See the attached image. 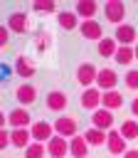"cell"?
<instances>
[{
	"mask_svg": "<svg viewBox=\"0 0 138 158\" xmlns=\"http://www.w3.org/2000/svg\"><path fill=\"white\" fill-rule=\"evenodd\" d=\"M136 27L133 25H118L116 27V32H113V40L118 42V47H136Z\"/></svg>",
	"mask_w": 138,
	"mask_h": 158,
	"instance_id": "7a4b0ae2",
	"label": "cell"
},
{
	"mask_svg": "<svg viewBox=\"0 0 138 158\" xmlns=\"http://www.w3.org/2000/svg\"><path fill=\"white\" fill-rule=\"evenodd\" d=\"M84 138H86V143L89 146H101V143H106V138H108V133L106 131H101V128H89L86 133H84Z\"/></svg>",
	"mask_w": 138,
	"mask_h": 158,
	"instance_id": "7402d4cb",
	"label": "cell"
},
{
	"mask_svg": "<svg viewBox=\"0 0 138 158\" xmlns=\"http://www.w3.org/2000/svg\"><path fill=\"white\" fill-rule=\"evenodd\" d=\"M44 146H47V156H49V158H64V156L69 153L67 138H62V136H57V133H54Z\"/></svg>",
	"mask_w": 138,
	"mask_h": 158,
	"instance_id": "52a82bcc",
	"label": "cell"
},
{
	"mask_svg": "<svg viewBox=\"0 0 138 158\" xmlns=\"http://www.w3.org/2000/svg\"><path fill=\"white\" fill-rule=\"evenodd\" d=\"M15 74H17V77H22V79L34 77V64H32V59H30V57H25V54L15 57Z\"/></svg>",
	"mask_w": 138,
	"mask_h": 158,
	"instance_id": "4fadbf2b",
	"label": "cell"
},
{
	"mask_svg": "<svg viewBox=\"0 0 138 158\" xmlns=\"http://www.w3.org/2000/svg\"><path fill=\"white\" fill-rule=\"evenodd\" d=\"M67 104H69V99L64 91H49L47 94V109L49 111H64Z\"/></svg>",
	"mask_w": 138,
	"mask_h": 158,
	"instance_id": "9a60e30c",
	"label": "cell"
},
{
	"mask_svg": "<svg viewBox=\"0 0 138 158\" xmlns=\"http://www.w3.org/2000/svg\"><path fill=\"white\" fill-rule=\"evenodd\" d=\"M30 133H32V141L34 143H47L52 136H54V126L47 123V121H34L30 126Z\"/></svg>",
	"mask_w": 138,
	"mask_h": 158,
	"instance_id": "5b68a950",
	"label": "cell"
},
{
	"mask_svg": "<svg viewBox=\"0 0 138 158\" xmlns=\"http://www.w3.org/2000/svg\"><path fill=\"white\" fill-rule=\"evenodd\" d=\"M10 42V30H7V25H0V47H5Z\"/></svg>",
	"mask_w": 138,
	"mask_h": 158,
	"instance_id": "4dcf8cb0",
	"label": "cell"
},
{
	"mask_svg": "<svg viewBox=\"0 0 138 158\" xmlns=\"http://www.w3.org/2000/svg\"><path fill=\"white\" fill-rule=\"evenodd\" d=\"M10 141H12L15 148H27L32 143V133H30V128H12L10 131Z\"/></svg>",
	"mask_w": 138,
	"mask_h": 158,
	"instance_id": "2e32d148",
	"label": "cell"
},
{
	"mask_svg": "<svg viewBox=\"0 0 138 158\" xmlns=\"http://www.w3.org/2000/svg\"><path fill=\"white\" fill-rule=\"evenodd\" d=\"M116 49H118V42L113 37H104L99 42V54L101 57H116Z\"/></svg>",
	"mask_w": 138,
	"mask_h": 158,
	"instance_id": "603a6c76",
	"label": "cell"
},
{
	"mask_svg": "<svg viewBox=\"0 0 138 158\" xmlns=\"http://www.w3.org/2000/svg\"><path fill=\"white\" fill-rule=\"evenodd\" d=\"M116 84H118V77H116L113 69H101V72H99V77H96V89H101V91H113Z\"/></svg>",
	"mask_w": 138,
	"mask_h": 158,
	"instance_id": "7c38bea8",
	"label": "cell"
},
{
	"mask_svg": "<svg viewBox=\"0 0 138 158\" xmlns=\"http://www.w3.org/2000/svg\"><path fill=\"white\" fill-rule=\"evenodd\" d=\"M104 15L108 22H113L116 27L123 25V17H126V5L121 0H106L104 2Z\"/></svg>",
	"mask_w": 138,
	"mask_h": 158,
	"instance_id": "6da1fadb",
	"label": "cell"
},
{
	"mask_svg": "<svg viewBox=\"0 0 138 158\" xmlns=\"http://www.w3.org/2000/svg\"><path fill=\"white\" fill-rule=\"evenodd\" d=\"M101 106L108 109V111L121 109V106H123V96H121L116 89H113V91H104V96H101Z\"/></svg>",
	"mask_w": 138,
	"mask_h": 158,
	"instance_id": "ffe728a7",
	"label": "cell"
},
{
	"mask_svg": "<svg viewBox=\"0 0 138 158\" xmlns=\"http://www.w3.org/2000/svg\"><path fill=\"white\" fill-rule=\"evenodd\" d=\"M10 77H12V69H10L7 64H2V62H0V81H7Z\"/></svg>",
	"mask_w": 138,
	"mask_h": 158,
	"instance_id": "1f68e13d",
	"label": "cell"
},
{
	"mask_svg": "<svg viewBox=\"0 0 138 158\" xmlns=\"http://www.w3.org/2000/svg\"><path fill=\"white\" fill-rule=\"evenodd\" d=\"M49 32H37V40H34V47H37V52H44L47 47H49Z\"/></svg>",
	"mask_w": 138,
	"mask_h": 158,
	"instance_id": "83f0119b",
	"label": "cell"
},
{
	"mask_svg": "<svg viewBox=\"0 0 138 158\" xmlns=\"http://www.w3.org/2000/svg\"><path fill=\"white\" fill-rule=\"evenodd\" d=\"M79 30H81V37H84V40H96V42L104 40V27H101L96 20H81Z\"/></svg>",
	"mask_w": 138,
	"mask_h": 158,
	"instance_id": "9c48e42d",
	"label": "cell"
},
{
	"mask_svg": "<svg viewBox=\"0 0 138 158\" xmlns=\"http://www.w3.org/2000/svg\"><path fill=\"white\" fill-rule=\"evenodd\" d=\"M59 27L67 30V32L76 30V27H79V15H76V12H69V10L59 12Z\"/></svg>",
	"mask_w": 138,
	"mask_h": 158,
	"instance_id": "44dd1931",
	"label": "cell"
},
{
	"mask_svg": "<svg viewBox=\"0 0 138 158\" xmlns=\"http://www.w3.org/2000/svg\"><path fill=\"white\" fill-rule=\"evenodd\" d=\"M126 86H128V89H138V69H128V74H126Z\"/></svg>",
	"mask_w": 138,
	"mask_h": 158,
	"instance_id": "f1b7e54d",
	"label": "cell"
},
{
	"mask_svg": "<svg viewBox=\"0 0 138 158\" xmlns=\"http://www.w3.org/2000/svg\"><path fill=\"white\" fill-rule=\"evenodd\" d=\"M101 96H104V91L96 89V86L84 89V91H81V109H89V111L94 114L96 109H101Z\"/></svg>",
	"mask_w": 138,
	"mask_h": 158,
	"instance_id": "277c9868",
	"label": "cell"
},
{
	"mask_svg": "<svg viewBox=\"0 0 138 158\" xmlns=\"http://www.w3.org/2000/svg\"><path fill=\"white\" fill-rule=\"evenodd\" d=\"M121 136L126 138V141H131V138H138V121H133V118H128V121H123L121 123Z\"/></svg>",
	"mask_w": 138,
	"mask_h": 158,
	"instance_id": "d4e9b609",
	"label": "cell"
},
{
	"mask_svg": "<svg viewBox=\"0 0 138 158\" xmlns=\"http://www.w3.org/2000/svg\"><path fill=\"white\" fill-rule=\"evenodd\" d=\"M69 153H71L74 158H86V153H89V143H86V138H84V136H74V138H69Z\"/></svg>",
	"mask_w": 138,
	"mask_h": 158,
	"instance_id": "e0dca14e",
	"label": "cell"
},
{
	"mask_svg": "<svg viewBox=\"0 0 138 158\" xmlns=\"http://www.w3.org/2000/svg\"><path fill=\"white\" fill-rule=\"evenodd\" d=\"M96 10H99V2L96 0H79L76 2V15L84 17V20H94Z\"/></svg>",
	"mask_w": 138,
	"mask_h": 158,
	"instance_id": "ac0fdd59",
	"label": "cell"
},
{
	"mask_svg": "<svg viewBox=\"0 0 138 158\" xmlns=\"http://www.w3.org/2000/svg\"><path fill=\"white\" fill-rule=\"evenodd\" d=\"M15 99H17L22 106H30V104L37 99V89H34L32 84H20V86L15 89Z\"/></svg>",
	"mask_w": 138,
	"mask_h": 158,
	"instance_id": "5bb4252c",
	"label": "cell"
},
{
	"mask_svg": "<svg viewBox=\"0 0 138 158\" xmlns=\"http://www.w3.org/2000/svg\"><path fill=\"white\" fill-rule=\"evenodd\" d=\"M5 123H7V116H5V114H2V111H0V131H2V128H5Z\"/></svg>",
	"mask_w": 138,
	"mask_h": 158,
	"instance_id": "e575fe53",
	"label": "cell"
},
{
	"mask_svg": "<svg viewBox=\"0 0 138 158\" xmlns=\"http://www.w3.org/2000/svg\"><path fill=\"white\" fill-rule=\"evenodd\" d=\"M7 30L22 35V32L27 30V15H25V12H12V15L7 17Z\"/></svg>",
	"mask_w": 138,
	"mask_h": 158,
	"instance_id": "d6986e66",
	"label": "cell"
},
{
	"mask_svg": "<svg viewBox=\"0 0 138 158\" xmlns=\"http://www.w3.org/2000/svg\"><path fill=\"white\" fill-rule=\"evenodd\" d=\"M106 148H108V153H111V156H126L128 146H126V138L121 136V131H118V128H111V131H108Z\"/></svg>",
	"mask_w": 138,
	"mask_h": 158,
	"instance_id": "3957f363",
	"label": "cell"
},
{
	"mask_svg": "<svg viewBox=\"0 0 138 158\" xmlns=\"http://www.w3.org/2000/svg\"><path fill=\"white\" fill-rule=\"evenodd\" d=\"M91 123H94V128H101V131H111L113 128V114L108 111V109H96L94 114H91Z\"/></svg>",
	"mask_w": 138,
	"mask_h": 158,
	"instance_id": "ba28073f",
	"label": "cell"
},
{
	"mask_svg": "<svg viewBox=\"0 0 138 158\" xmlns=\"http://www.w3.org/2000/svg\"><path fill=\"white\" fill-rule=\"evenodd\" d=\"M7 123H10L12 128H30V126H32V116H30L22 106H17V109H12V111L7 114Z\"/></svg>",
	"mask_w": 138,
	"mask_h": 158,
	"instance_id": "8fae6325",
	"label": "cell"
},
{
	"mask_svg": "<svg viewBox=\"0 0 138 158\" xmlns=\"http://www.w3.org/2000/svg\"><path fill=\"white\" fill-rule=\"evenodd\" d=\"M42 156H47V146L44 143H30L27 148H25V158H42Z\"/></svg>",
	"mask_w": 138,
	"mask_h": 158,
	"instance_id": "484cf974",
	"label": "cell"
},
{
	"mask_svg": "<svg viewBox=\"0 0 138 158\" xmlns=\"http://www.w3.org/2000/svg\"><path fill=\"white\" fill-rule=\"evenodd\" d=\"M133 52H136V59H138V42H136V47H133Z\"/></svg>",
	"mask_w": 138,
	"mask_h": 158,
	"instance_id": "d590c367",
	"label": "cell"
},
{
	"mask_svg": "<svg viewBox=\"0 0 138 158\" xmlns=\"http://www.w3.org/2000/svg\"><path fill=\"white\" fill-rule=\"evenodd\" d=\"M32 10H37V12H54V10H57V2H52V0L32 2Z\"/></svg>",
	"mask_w": 138,
	"mask_h": 158,
	"instance_id": "4316f807",
	"label": "cell"
},
{
	"mask_svg": "<svg viewBox=\"0 0 138 158\" xmlns=\"http://www.w3.org/2000/svg\"><path fill=\"white\" fill-rule=\"evenodd\" d=\"M118 64H123V67H128L133 59H136V52H133V47H118L116 49V57H113Z\"/></svg>",
	"mask_w": 138,
	"mask_h": 158,
	"instance_id": "cb8c5ba5",
	"label": "cell"
},
{
	"mask_svg": "<svg viewBox=\"0 0 138 158\" xmlns=\"http://www.w3.org/2000/svg\"><path fill=\"white\" fill-rule=\"evenodd\" d=\"M52 126H54V133L62 136V138H74L76 136V121L71 116H59Z\"/></svg>",
	"mask_w": 138,
	"mask_h": 158,
	"instance_id": "8992f818",
	"label": "cell"
},
{
	"mask_svg": "<svg viewBox=\"0 0 138 158\" xmlns=\"http://www.w3.org/2000/svg\"><path fill=\"white\" fill-rule=\"evenodd\" d=\"M7 146H12V141H10V131H0V151H5Z\"/></svg>",
	"mask_w": 138,
	"mask_h": 158,
	"instance_id": "f546056e",
	"label": "cell"
},
{
	"mask_svg": "<svg viewBox=\"0 0 138 158\" xmlns=\"http://www.w3.org/2000/svg\"><path fill=\"white\" fill-rule=\"evenodd\" d=\"M131 114H133V116H138V96L131 101Z\"/></svg>",
	"mask_w": 138,
	"mask_h": 158,
	"instance_id": "d6a6232c",
	"label": "cell"
},
{
	"mask_svg": "<svg viewBox=\"0 0 138 158\" xmlns=\"http://www.w3.org/2000/svg\"><path fill=\"white\" fill-rule=\"evenodd\" d=\"M96 77H99V69L91 64V62H84L79 69H76V79H79V84L81 86H91V84H96Z\"/></svg>",
	"mask_w": 138,
	"mask_h": 158,
	"instance_id": "30bf717a",
	"label": "cell"
},
{
	"mask_svg": "<svg viewBox=\"0 0 138 158\" xmlns=\"http://www.w3.org/2000/svg\"><path fill=\"white\" fill-rule=\"evenodd\" d=\"M123 158H138V151H136V148H128V151H126V156H123Z\"/></svg>",
	"mask_w": 138,
	"mask_h": 158,
	"instance_id": "836d02e7",
	"label": "cell"
}]
</instances>
